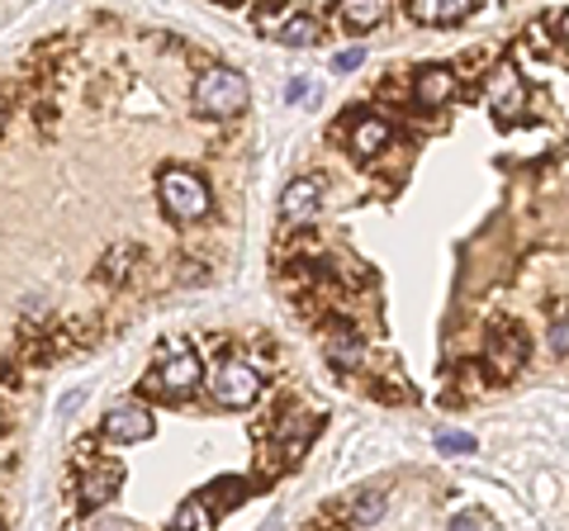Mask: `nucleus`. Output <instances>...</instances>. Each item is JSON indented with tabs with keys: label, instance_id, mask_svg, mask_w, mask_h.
<instances>
[{
	"label": "nucleus",
	"instance_id": "21",
	"mask_svg": "<svg viewBox=\"0 0 569 531\" xmlns=\"http://www.w3.org/2000/svg\"><path fill=\"white\" fill-rule=\"evenodd\" d=\"M284 96H290V100H305V96H309V77H295V86H290Z\"/></svg>",
	"mask_w": 569,
	"mask_h": 531
},
{
	"label": "nucleus",
	"instance_id": "14",
	"mask_svg": "<svg viewBox=\"0 0 569 531\" xmlns=\"http://www.w3.org/2000/svg\"><path fill=\"white\" fill-rule=\"evenodd\" d=\"M385 14H389L385 0H347V6H342V24L356 29V33H366V29H376Z\"/></svg>",
	"mask_w": 569,
	"mask_h": 531
},
{
	"label": "nucleus",
	"instance_id": "13",
	"mask_svg": "<svg viewBox=\"0 0 569 531\" xmlns=\"http://www.w3.org/2000/svg\"><path fill=\"white\" fill-rule=\"evenodd\" d=\"M395 138V123L389 119H376V114H361V123L351 129V152L356 157H380Z\"/></svg>",
	"mask_w": 569,
	"mask_h": 531
},
{
	"label": "nucleus",
	"instance_id": "5",
	"mask_svg": "<svg viewBox=\"0 0 569 531\" xmlns=\"http://www.w3.org/2000/svg\"><path fill=\"white\" fill-rule=\"evenodd\" d=\"M209 394H213V403H219V409H247V403H257V394H261L257 365H247V361H223L219 370H213Z\"/></svg>",
	"mask_w": 569,
	"mask_h": 531
},
{
	"label": "nucleus",
	"instance_id": "15",
	"mask_svg": "<svg viewBox=\"0 0 569 531\" xmlns=\"http://www.w3.org/2000/svg\"><path fill=\"white\" fill-rule=\"evenodd\" d=\"M361 357H366V342L356 338V332H332L328 338V361L332 365H361Z\"/></svg>",
	"mask_w": 569,
	"mask_h": 531
},
{
	"label": "nucleus",
	"instance_id": "24",
	"mask_svg": "<svg viewBox=\"0 0 569 531\" xmlns=\"http://www.w3.org/2000/svg\"><path fill=\"white\" fill-rule=\"evenodd\" d=\"M0 531H10V527H6V518H0Z\"/></svg>",
	"mask_w": 569,
	"mask_h": 531
},
{
	"label": "nucleus",
	"instance_id": "8",
	"mask_svg": "<svg viewBox=\"0 0 569 531\" xmlns=\"http://www.w3.org/2000/svg\"><path fill=\"white\" fill-rule=\"evenodd\" d=\"M119 489H123V465L110 460V455H96L91 465H86V474H81V503L86 508H104Z\"/></svg>",
	"mask_w": 569,
	"mask_h": 531
},
{
	"label": "nucleus",
	"instance_id": "1",
	"mask_svg": "<svg viewBox=\"0 0 569 531\" xmlns=\"http://www.w3.org/2000/svg\"><path fill=\"white\" fill-rule=\"evenodd\" d=\"M247 100H252V86H247L238 67L213 62L200 72V81H194V110L204 119H238L247 110Z\"/></svg>",
	"mask_w": 569,
	"mask_h": 531
},
{
	"label": "nucleus",
	"instance_id": "23",
	"mask_svg": "<svg viewBox=\"0 0 569 531\" xmlns=\"http://www.w3.org/2000/svg\"><path fill=\"white\" fill-rule=\"evenodd\" d=\"M0 123H6V104H0Z\"/></svg>",
	"mask_w": 569,
	"mask_h": 531
},
{
	"label": "nucleus",
	"instance_id": "20",
	"mask_svg": "<svg viewBox=\"0 0 569 531\" xmlns=\"http://www.w3.org/2000/svg\"><path fill=\"white\" fill-rule=\"evenodd\" d=\"M550 351H556V357H565V318H556V323H550Z\"/></svg>",
	"mask_w": 569,
	"mask_h": 531
},
{
	"label": "nucleus",
	"instance_id": "10",
	"mask_svg": "<svg viewBox=\"0 0 569 531\" xmlns=\"http://www.w3.org/2000/svg\"><path fill=\"white\" fill-rule=\"evenodd\" d=\"M413 100H418V110H441V104H451L456 100V72L451 67H418Z\"/></svg>",
	"mask_w": 569,
	"mask_h": 531
},
{
	"label": "nucleus",
	"instance_id": "3",
	"mask_svg": "<svg viewBox=\"0 0 569 531\" xmlns=\"http://www.w3.org/2000/svg\"><path fill=\"white\" fill-rule=\"evenodd\" d=\"M157 194H162V209L176 223H200L213 209V194L204 186V176L190 171V167H167L162 176H157Z\"/></svg>",
	"mask_w": 569,
	"mask_h": 531
},
{
	"label": "nucleus",
	"instance_id": "17",
	"mask_svg": "<svg viewBox=\"0 0 569 531\" xmlns=\"http://www.w3.org/2000/svg\"><path fill=\"white\" fill-rule=\"evenodd\" d=\"M351 518L361 522V527H376L380 518H385V493H356V503H351Z\"/></svg>",
	"mask_w": 569,
	"mask_h": 531
},
{
	"label": "nucleus",
	"instance_id": "16",
	"mask_svg": "<svg viewBox=\"0 0 569 531\" xmlns=\"http://www.w3.org/2000/svg\"><path fill=\"white\" fill-rule=\"evenodd\" d=\"M176 531H213V512L204 499H186L176 508Z\"/></svg>",
	"mask_w": 569,
	"mask_h": 531
},
{
	"label": "nucleus",
	"instance_id": "19",
	"mask_svg": "<svg viewBox=\"0 0 569 531\" xmlns=\"http://www.w3.org/2000/svg\"><path fill=\"white\" fill-rule=\"evenodd\" d=\"M361 62H366V48H361V43H351V48H342V52L332 58V72H356Z\"/></svg>",
	"mask_w": 569,
	"mask_h": 531
},
{
	"label": "nucleus",
	"instance_id": "7",
	"mask_svg": "<svg viewBox=\"0 0 569 531\" xmlns=\"http://www.w3.org/2000/svg\"><path fill=\"white\" fill-rule=\"evenodd\" d=\"M485 96H489V110L503 123L527 110V81H522L518 67H498V72L485 81Z\"/></svg>",
	"mask_w": 569,
	"mask_h": 531
},
{
	"label": "nucleus",
	"instance_id": "22",
	"mask_svg": "<svg viewBox=\"0 0 569 531\" xmlns=\"http://www.w3.org/2000/svg\"><path fill=\"white\" fill-rule=\"evenodd\" d=\"M470 527H475V518H460V522H456L451 531H470Z\"/></svg>",
	"mask_w": 569,
	"mask_h": 531
},
{
	"label": "nucleus",
	"instance_id": "6",
	"mask_svg": "<svg viewBox=\"0 0 569 531\" xmlns=\"http://www.w3.org/2000/svg\"><path fill=\"white\" fill-rule=\"evenodd\" d=\"M100 432L110 437V441H123V447H133V441H148V437L157 432V418H152V409H148L142 399H119V403H110V409H104Z\"/></svg>",
	"mask_w": 569,
	"mask_h": 531
},
{
	"label": "nucleus",
	"instance_id": "11",
	"mask_svg": "<svg viewBox=\"0 0 569 531\" xmlns=\"http://www.w3.org/2000/svg\"><path fill=\"white\" fill-rule=\"evenodd\" d=\"M408 14H413L418 24L447 29V24L470 20V14H475V0H408Z\"/></svg>",
	"mask_w": 569,
	"mask_h": 531
},
{
	"label": "nucleus",
	"instance_id": "12",
	"mask_svg": "<svg viewBox=\"0 0 569 531\" xmlns=\"http://www.w3.org/2000/svg\"><path fill=\"white\" fill-rule=\"evenodd\" d=\"M318 39H323V20L309 14V10H290L280 20V29H276V43H284V48H309Z\"/></svg>",
	"mask_w": 569,
	"mask_h": 531
},
{
	"label": "nucleus",
	"instance_id": "9",
	"mask_svg": "<svg viewBox=\"0 0 569 531\" xmlns=\"http://www.w3.org/2000/svg\"><path fill=\"white\" fill-rule=\"evenodd\" d=\"M318 209H323V181H313V176H299V181L284 186V194H280L284 223H309Z\"/></svg>",
	"mask_w": 569,
	"mask_h": 531
},
{
	"label": "nucleus",
	"instance_id": "2",
	"mask_svg": "<svg viewBox=\"0 0 569 531\" xmlns=\"http://www.w3.org/2000/svg\"><path fill=\"white\" fill-rule=\"evenodd\" d=\"M142 389H148V394H157V399H171V403L190 399L194 389H200V357H194L186 342H167V347H162V361L148 370Z\"/></svg>",
	"mask_w": 569,
	"mask_h": 531
},
{
	"label": "nucleus",
	"instance_id": "4",
	"mask_svg": "<svg viewBox=\"0 0 569 531\" xmlns=\"http://www.w3.org/2000/svg\"><path fill=\"white\" fill-rule=\"evenodd\" d=\"M527 361V332L518 323H493L485 338V370L489 380H512Z\"/></svg>",
	"mask_w": 569,
	"mask_h": 531
},
{
	"label": "nucleus",
	"instance_id": "18",
	"mask_svg": "<svg viewBox=\"0 0 569 531\" xmlns=\"http://www.w3.org/2000/svg\"><path fill=\"white\" fill-rule=\"evenodd\" d=\"M437 451H447V455H470L475 451V437L470 432H437Z\"/></svg>",
	"mask_w": 569,
	"mask_h": 531
}]
</instances>
